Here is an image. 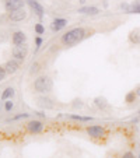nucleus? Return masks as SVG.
Masks as SVG:
<instances>
[{
	"label": "nucleus",
	"instance_id": "nucleus-1",
	"mask_svg": "<svg viewBox=\"0 0 140 158\" xmlns=\"http://www.w3.org/2000/svg\"><path fill=\"white\" fill-rule=\"evenodd\" d=\"M86 36H87V31L81 27H77V28H72V30H69L67 32L63 34L60 41H62V44L65 46H74V45L80 44Z\"/></svg>",
	"mask_w": 140,
	"mask_h": 158
},
{
	"label": "nucleus",
	"instance_id": "nucleus-2",
	"mask_svg": "<svg viewBox=\"0 0 140 158\" xmlns=\"http://www.w3.org/2000/svg\"><path fill=\"white\" fill-rule=\"evenodd\" d=\"M53 88V81L49 76H39L34 81V89L39 94H48Z\"/></svg>",
	"mask_w": 140,
	"mask_h": 158
},
{
	"label": "nucleus",
	"instance_id": "nucleus-3",
	"mask_svg": "<svg viewBox=\"0 0 140 158\" xmlns=\"http://www.w3.org/2000/svg\"><path fill=\"white\" fill-rule=\"evenodd\" d=\"M11 55H13V59L18 60V62H24L25 57H27V55H28L27 44L20 45V46H14V48L11 49Z\"/></svg>",
	"mask_w": 140,
	"mask_h": 158
},
{
	"label": "nucleus",
	"instance_id": "nucleus-4",
	"mask_svg": "<svg viewBox=\"0 0 140 158\" xmlns=\"http://www.w3.org/2000/svg\"><path fill=\"white\" fill-rule=\"evenodd\" d=\"M4 2V10L7 13H14L20 9H24L25 0H3Z\"/></svg>",
	"mask_w": 140,
	"mask_h": 158
},
{
	"label": "nucleus",
	"instance_id": "nucleus-5",
	"mask_svg": "<svg viewBox=\"0 0 140 158\" xmlns=\"http://www.w3.org/2000/svg\"><path fill=\"white\" fill-rule=\"evenodd\" d=\"M105 129L102 126H98V125H92V126H88L87 127V134L92 139H102L105 136Z\"/></svg>",
	"mask_w": 140,
	"mask_h": 158
},
{
	"label": "nucleus",
	"instance_id": "nucleus-6",
	"mask_svg": "<svg viewBox=\"0 0 140 158\" xmlns=\"http://www.w3.org/2000/svg\"><path fill=\"white\" fill-rule=\"evenodd\" d=\"M25 3L30 6V9L34 11V14L36 15V17L41 20L42 17H44V14H45V10H44V7H42V4L39 3L38 0H25Z\"/></svg>",
	"mask_w": 140,
	"mask_h": 158
},
{
	"label": "nucleus",
	"instance_id": "nucleus-7",
	"mask_svg": "<svg viewBox=\"0 0 140 158\" xmlns=\"http://www.w3.org/2000/svg\"><path fill=\"white\" fill-rule=\"evenodd\" d=\"M25 42H27V35H25L24 31H14V32L11 34V44L14 45V46H20V45H24Z\"/></svg>",
	"mask_w": 140,
	"mask_h": 158
},
{
	"label": "nucleus",
	"instance_id": "nucleus-8",
	"mask_svg": "<svg viewBox=\"0 0 140 158\" xmlns=\"http://www.w3.org/2000/svg\"><path fill=\"white\" fill-rule=\"evenodd\" d=\"M27 130L32 134H38L44 130V123L38 119H32L27 123Z\"/></svg>",
	"mask_w": 140,
	"mask_h": 158
},
{
	"label": "nucleus",
	"instance_id": "nucleus-9",
	"mask_svg": "<svg viewBox=\"0 0 140 158\" xmlns=\"http://www.w3.org/2000/svg\"><path fill=\"white\" fill-rule=\"evenodd\" d=\"M27 18V10L25 9H20L14 13H10L9 14V20L13 23H20V21L25 20Z\"/></svg>",
	"mask_w": 140,
	"mask_h": 158
},
{
	"label": "nucleus",
	"instance_id": "nucleus-10",
	"mask_svg": "<svg viewBox=\"0 0 140 158\" xmlns=\"http://www.w3.org/2000/svg\"><path fill=\"white\" fill-rule=\"evenodd\" d=\"M4 69H6L7 74H14L17 73V70L20 69V62L15 59H10L4 63Z\"/></svg>",
	"mask_w": 140,
	"mask_h": 158
},
{
	"label": "nucleus",
	"instance_id": "nucleus-11",
	"mask_svg": "<svg viewBox=\"0 0 140 158\" xmlns=\"http://www.w3.org/2000/svg\"><path fill=\"white\" fill-rule=\"evenodd\" d=\"M66 25H67V20H66V18H55L51 24V30L53 31V32H59Z\"/></svg>",
	"mask_w": 140,
	"mask_h": 158
},
{
	"label": "nucleus",
	"instance_id": "nucleus-12",
	"mask_svg": "<svg viewBox=\"0 0 140 158\" xmlns=\"http://www.w3.org/2000/svg\"><path fill=\"white\" fill-rule=\"evenodd\" d=\"M77 13L84 15H97L100 13V9L95 6H81L77 9Z\"/></svg>",
	"mask_w": 140,
	"mask_h": 158
},
{
	"label": "nucleus",
	"instance_id": "nucleus-13",
	"mask_svg": "<svg viewBox=\"0 0 140 158\" xmlns=\"http://www.w3.org/2000/svg\"><path fill=\"white\" fill-rule=\"evenodd\" d=\"M36 102H38V105H39L41 108H44V109H52V108L55 106L53 101H52V99L49 98V97H45V95L38 97Z\"/></svg>",
	"mask_w": 140,
	"mask_h": 158
},
{
	"label": "nucleus",
	"instance_id": "nucleus-14",
	"mask_svg": "<svg viewBox=\"0 0 140 158\" xmlns=\"http://www.w3.org/2000/svg\"><path fill=\"white\" fill-rule=\"evenodd\" d=\"M129 41L134 45L140 44V28H134V30L130 31V34H129Z\"/></svg>",
	"mask_w": 140,
	"mask_h": 158
},
{
	"label": "nucleus",
	"instance_id": "nucleus-15",
	"mask_svg": "<svg viewBox=\"0 0 140 158\" xmlns=\"http://www.w3.org/2000/svg\"><path fill=\"white\" fill-rule=\"evenodd\" d=\"M66 118H69V119L72 120H78V122H91V120H94V118L92 116H83V115H66Z\"/></svg>",
	"mask_w": 140,
	"mask_h": 158
},
{
	"label": "nucleus",
	"instance_id": "nucleus-16",
	"mask_svg": "<svg viewBox=\"0 0 140 158\" xmlns=\"http://www.w3.org/2000/svg\"><path fill=\"white\" fill-rule=\"evenodd\" d=\"M14 94H15L14 88H13V87H7L3 93H2V101H9V99H11L13 97H14Z\"/></svg>",
	"mask_w": 140,
	"mask_h": 158
},
{
	"label": "nucleus",
	"instance_id": "nucleus-17",
	"mask_svg": "<svg viewBox=\"0 0 140 158\" xmlns=\"http://www.w3.org/2000/svg\"><path fill=\"white\" fill-rule=\"evenodd\" d=\"M94 105H95L98 109H105L108 106V101L104 97H95L94 98Z\"/></svg>",
	"mask_w": 140,
	"mask_h": 158
},
{
	"label": "nucleus",
	"instance_id": "nucleus-18",
	"mask_svg": "<svg viewBox=\"0 0 140 158\" xmlns=\"http://www.w3.org/2000/svg\"><path fill=\"white\" fill-rule=\"evenodd\" d=\"M128 14H140V0L132 2L130 6H129V11H128Z\"/></svg>",
	"mask_w": 140,
	"mask_h": 158
},
{
	"label": "nucleus",
	"instance_id": "nucleus-19",
	"mask_svg": "<svg viewBox=\"0 0 140 158\" xmlns=\"http://www.w3.org/2000/svg\"><path fill=\"white\" fill-rule=\"evenodd\" d=\"M136 98H137L136 91H129V93L126 94V97H125V101L128 102V104H132V102L136 101Z\"/></svg>",
	"mask_w": 140,
	"mask_h": 158
},
{
	"label": "nucleus",
	"instance_id": "nucleus-20",
	"mask_svg": "<svg viewBox=\"0 0 140 158\" xmlns=\"http://www.w3.org/2000/svg\"><path fill=\"white\" fill-rule=\"evenodd\" d=\"M34 31L36 32V35H42V34H45V27L41 24V23H38V24H35V27H34Z\"/></svg>",
	"mask_w": 140,
	"mask_h": 158
},
{
	"label": "nucleus",
	"instance_id": "nucleus-21",
	"mask_svg": "<svg viewBox=\"0 0 140 158\" xmlns=\"http://www.w3.org/2000/svg\"><path fill=\"white\" fill-rule=\"evenodd\" d=\"M13 108H14V104H13L11 99H9V101H4V109H6L7 112H10Z\"/></svg>",
	"mask_w": 140,
	"mask_h": 158
},
{
	"label": "nucleus",
	"instance_id": "nucleus-22",
	"mask_svg": "<svg viewBox=\"0 0 140 158\" xmlns=\"http://www.w3.org/2000/svg\"><path fill=\"white\" fill-rule=\"evenodd\" d=\"M31 115L30 114H18L15 115V116H13V120H20V119H27V118H30Z\"/></svg>",
	"mask_w": 140,
	"mask_h": 158
},
{
	"label": "nucleus",
	"instance_id": "nucleus-23",
	"mask_svg": "<svg viewBox=\"0 0 140 158\" xmlns=\"http://www.w3.org/2000/svg\"><path fill=\"white\" fill-rule=\"evenodd\" d=\"M6 76H7V72H6V69H4V66H0V83L6 78Z\"/></svg>",
	"mask_w": 140,
	"mask_h": 158
},
{
	"label": "nucleus",
	"instance_id": "nucleus-24",
	"mask_svg": "<svg viewBox=\"0 0 140 158\" xmlns=\"http://www.w3.org/2000/svg\"><path fill=\"white\" fill-rule=\"evenodd\" d=\"M83 101H81V99H74V101H73V104H72V106L74 108V109H77V108H83Z\"/></svg>",
	"mask_w": 140,
	"mask_h": 158
},
{
	"label": "nucleus",
	"instance_id": "nucleus-25",
	"mask_svg": "<svg viewBox=\"0 0 140 158\" xmlns=\"http://www.w3.org/2000/svg\"><path fill=\"white\" fill-rule=\"evenodd\" d=\"M42 42H44V39H42L41 36H36V38H35V51H38V49L41 48Z\"/></svg>",
	"mask_w": 140,
	"mask_h": 158
},
{
	"label": "nucleus",
	"instance_id": "nucleus-26",
	"mask_svg": "<svg viewBox=\"0 0 140 158\" xmlns=\"http://www.w3.org/2000/svg\"><path fill=\"white\" fill-rule=\"evenodd\" d=\"M31 74H35V73L39 72V64L38 63H32V66H31Z\"/></svg>",
	"mask_w": 140,
	"mask_h": 158
},
{
	"label": "nucleus",
	"instance_id": "nucleus-27",
	"mask_svg": "<svg viewBox=\"0 0 140 158\" xmlns=\"http://www.w3.org/2000/svg\"><path fill=\"white\" fill-rule=\"evenodd\" d=\"M129 6H130V3H122L119 7H121V10H123L125 13H128L129 11Z\"/></svg>",
	"mask_w": 140,
	"mask_h": 158
},
{
	"label": "nucleus",
	"instance_id": "nucleus-28",
	"mask_svg": "<svg viewBox=\"0 0 140 158\" xmlns=\"http://www.w3.org/2000/svg\"><path fill=\"white\" fill-rule=\"evenodd\" d=\"M122 158H136V157H134V155H133V152H130V151H126L125 154L122 155Z\"/></svg>",
	"mask_w": 140,
	"mask_h": 158
},
{
	"label": "nucleus",
	"instance_id": "nucleus-29",
	"mask_svg": "<svg viewBox=\"0 0 140 158\" xmlns=\"http://www.w3.org/2000/svg\"><path fill=\"white\" fill-rule=\"evenodd\" d=\"M34 115H36V116H41V118H46V115H45L44 112H34Z\"/></svg>",
	"mask_w": 140,
	"mask_h": 158
},
{
	"label": "nucleus",
	"instance_id": "nucleus-30",
	"mask_svg": "<svg viewBox=\"0 0 140 158\" xmlns=\"http://www.w3.org/2000/svg\"><path fill=\"white\" fill-rule=\"evenodd\" d=\"M136 94H137V97H140V85L137 87V89H136Z\"/></svg>",
	"mask_w": 140,
	"mask_h": 158
},
{
	"label": "nucleus",
	"instance_id": "nucleus-31",
	"mask_svg": "<svg viewBox=\"0 0 140 158\" xmlns=\"http://www.w3.org/2000/svg\"><path fill=\"white\" fill-rule=\"evenodd\" d=\"M86 2L87 0H78V3H81V4H86Z\"/></svg>",
	"mask_w": 140,
	"mask_h": 158
},
{
	"label": "nucleus",
	"instance_id": "nucleus-32",
	"mask_svg": "<svg viewBox=\"0 0 140 158\" xmlns=\"http://www.w3.org/2000/svg\"><path fill=\"white\" fill-rule=\"evenodd\" d=\"M139 158H140V154H139Z\"/></svg>",
	"mask_w": 140,
	"mask_h": 158
},
{
	"label": "nucleus",
	"instance_id": "nucleus-33",
	"mask_svg": "<svg viewBox=\"0 0 140 158\" xmlns=\"http://www.w3.org/2000/svg\"><path fill=\"white\" fill-rule=\"evenodd\" d=\"M139 114H140V112H139Z\"/></svg>",
	"mask_w": 140,
	"mask_h": 158
}]
</instances>
